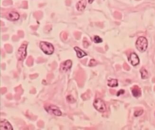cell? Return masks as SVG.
Here are the masks:
<instances>
[{
    "label": "cell",
    "instance_id": "cell-1",
    "mask_svg": "<svg viewBox=\"0 0 155 130\" xmlns=\"http://www.w3.org/2000/svg\"><path fill=\"white\" fill-rule=\"evenodd\" d=\"M148 45V42L146 38L143 37L138 38L136 43V46L139 52L141 53L144 52L147 50Z\"/></svg>",
    "mask_w": 155,
    "mask_h": 130
},
{
    "label": "cell",
    "instance_id": "cell-2",
    "mask_svg": "<svg viewBox=\"0 0 155 130\" xmlns=\"http://www.w3.org/2000/svg\"><path fill=\"white\" fill-rule=\"evenodd\" d=\"M39 46L42 51L46 54L51 55L54 51V47L51 44L47 42H40Z\"/></svg>",
    "mask_w": 155,
    "mask_h": 130
},
{
    "label": "cell",
    "instance_id": "cell-3",
    "mask_svg": "<svg viewBox=\"0 0 155 130\" xmlns=\"http://www.w3.org/2000/svg\"><path fill=\"white\" fill-rule=\"evenodd\" d=\"M93 105L94 108L98 111L100 112H104L106 110V105L105 103L103 102L100 98H96L94 100Z\"/></svg>",
    "mask_w": 155,
    "mask_h": 130
},
{
    "label": "cell",
    "instance_id": "cell-4",
    "mask_svg": "<svg viewBox=\"0 0 155 130\" xmlns=\"http://www.w3.org/2000/svg\"><path fill=\"white\" fill-rule=\"evenodd\" d=\"M27 45L23 44L18 49L17 52L18 59L19 61H23L26 56V49Z\"/></svg>",
    "mask_w": 155,
    "mask_h": 130
},
{
    "label": "cell",
    "instance_id": "cell-5",
    "mask_svg": "<svg viewBox=\"0 0 155 130\" xmlns=\"http://www.w3.org/2000/svg\"><path fill=\"white\" fill-rule=\"evenodd\" d=\"M46 110L48 113H51L52 114L56 116H61L62 115V112L59 110V109L56 106L54 105H49L47 107H45Z\"/></svg>",
    "mask_w": 155,
    "mask_h": 130
},
{
    "label": "cell",
    "instance_id": "cell-6",
    "mask_svg": "<svg viewBox=\"0 0 155 130\" xmlns=\"http://www.w3.org/2000/svg\"><path fill=\"white\" fill-rule=\"evenodd\" d=\"M128 60L133 66H136L139 63V59L137 55L135 53H132L130 55Z\"/></svg>",
    "mask_w": 155,
    "mask_h": 130
},
{
    "label": "cell",
    "instance_id": "cell-7",
    "mask_svg": "<svg viewBox=\"0 0 155 130\" xmlns=\"http://www.w3.org/2000/svg\"><path fill=\"white\" fill-rule=\"evenodd\" d=\"M0 130H12L13 128L11 124L6 120L0 121Z\"/></svg>",
    "mask_w": 155,
    "mask_h": 130
},
{
    "label": "cell",
    "instance_id": "cell-8",
    "mask_svg": "<svg viewBox=\"0 0 155 130\" xmlns=\"http://www.w3.org/2000/svg\"><path fill=\"white\" fill-rule=\"evenodd\" d=\"M19 17V14L17 12L12 11H10L9 12L7 15V19L10 20L12 21H15L17 20Z\"/></svg>",
    "mask_w": 155,
    "mask_h": 130
},
{
    "label": "cell",
    "instance_id": "cell-9",
    "mask_svg": "<svg viewBox=\"0 0 155 130\" xmlns=\"http://www.w3.org/2000/svg\"><path fill=\"white\" fill-rule=\"evenodd\" d=\"M72 62L71 60H67L65 62H63L61 64V68L63 71H67L70 69L72 66Z\"/></svg>",
    "mask_w": 155,
    "mask_h": 130
},
{
    "label": "cell",
    "instance_id": "cell-10",
    "mask_svg": "<svg viewBox=\"0 0 155 130\" xmlns=\"http://www.w3.org/2000/svg\"><path fill=\"white\" fill-rule=\"evenodd\" d=\"M86 5V0H81L76 5L77 9L79 11H83L85 9Z\"/></svg>",
    "mask_w": 155,
    "mask_h": 130
},
{
    "label": "cell",
    "instance_id": "cell-11",
    "mask_svg": "<svg viewBox=\"0 0 155 130\" xmlns=\"http://www.w3.org/2000/svg\"><path fill=\"white\" fill-rule=\"evenodd\" d=\"M74 49L76 52V54H77V57L79 58H82L85 56H87V54L86 52H85L84 51H83L82 49H81L80 48H79V47H78L77 46L74 47Z\"/></svg>",
    "mask_w": 155,
    "mask_h": 130
},
{
    "label": "cell",
    "instance_id": "cell-12",
    "mask_svg": "<svg viewBox=\"0 0 155 130\" xmlns=\"http://www.w3.org/2000/svg\"><path fill=\"white\" fill-rule=\"evenodd\" d=\"M108 85L110 87H116L118 86V80L116 79H111L108 80Z\"/></svg>",
    "mask_w": 155,
    "mask_h": 130
},
{
    "label": "cell",
    "instance_id": "cell-13",
    "mask_svg": "<svg viewBox=\"0 0 155 130\" xmlns=\"http://www.w3.org/2000/svg\"><path fill=\"white\" fill-rule=\"evenodd\" d=\"M132 94L134 96L138 97V96H140L141 95L140 90L138 87L135 86V87H134L133 88L132 90Z\"/></svg>",
    "mask_w": 155,
    "mask_h": 130
},
{
    "label": "cell",
    "instance_id": "cell-14",
    "mask_svg": "<svg viewBox=\"0 0 155 130\" xmlns=\"http://www.w3.org/2000/svg\"><path fill=\"white\" fill-rule=\"evenodd\" d=\"M140 73L141 74V78L143 79H146L148 78V73L147 71L144 68H142L140 69Z\"/></svg>",
    "mask_w": 155,
    "mask_h": 130
},
{
    "label": "cell",
    "instance_id": "cell-15",
    "mask_svg": "<svg viewBox=\"0 0 155 130\" xmlns=\"http://www.w3.org/2000/svg\"><path fill=\"white\" fill-rule=\"evenodd\" d=\"M34 16L37 20H39L42 18V17L43 16V13L40 11H36L34 13Z\"/></svg>",
    "mask_w": 155,
    "mask_h": 130
},
{
    "label": "cell",
    "instance_id": "cell-16",
    "mask_svg": "<svg viewBox=\"0 0 155 130\" xmlns=\"http://www.w3.org/2000/svg\"><path fill=\"white\" fill-rule=\"evenodd\" d=\"M94 41L96 43H100L103 42V40L101 38L99 37V36H95L94 37Z\"/></svg>",
    "mask_w": 155,
    "mask_h": 130
},
{
    "label": "cell",
    "instance_id": "cell-17",
    "mask_svg": "<svg viewBox=\"0 0 155 130\" xmlns=\"http://www.w3.org/2000/svg\"><path fill=\"white\" fill-rule=\"evenodd\" d=\"M5 48L7 52L8 53H11L12 51V48L10 45H8V44L6 45H5Z\"/></svg>",
    "mask_w": 155,
    "mask_h": 130
},
{
    "label": "cell",
    "instance_id": "cell-18",
    "mask_svg": "<svg viewBox=\"0 0 155 130\" xmlns=\"http://www.w3.org/2000/svg\"><path fill=\"white\" fill-rule=\"evenodd\" d=\"M97 62L94 60V59H91L90 61V62L89 63V66H95L96 64H97Z\"/></svg>",
    "mask_w": 155,
    "mask_h": 130
},
{
    "label": "cell",
    "instance_id": "cell-19",
    "mask_svg": "<svg viewBox=\"0 0 155 130\" xmlns=\"http://www.w3.org/2000/svg\"><path fill=\"white\" fill-rule=\"evenodd\" d=\"M67 101L68 102H70V103H74L75 101V100L74 99V97L70 95V96H68L67 97Z\"/></svg>",
    "mask_w": 155,
    "mask_h": 130
},
{
    "label": "cell",
    "instance_id": "cell-20",
    "mask_svg": "<svg viewBox=\"0 0 155 130\" xmlns=\"http://www.w3.org/2000/svg\"><path fill=\"white\" fill-rule=\"evenodd\" d=\"M12 0H5L3 1V5L5 6L12 5Z\"/></svg>",
    "mask_w": 155,
    "mask_h": 130
},
{
    "label": "cell",
    "instance_id": "cell-21",
    "mask_svg": "<svg viewBox=\"0 0 155 130\" xmlns=\"http://www.w3.org/2000/svg\"><path fill=\"white\" fill-rule=\"evenodd\" d=\"M143 113V110H138L135 112L134 113V115L135 116H139L140 115H141L142 113Z\"/></svg>",
    "mask_w": 155,
    "mask_h": 130
},
{
    "label": "cell",
    "instance_id": "cell-22",
    "mask_svg": "<svg viewBox=\"0 0 155 130\" xmlns=\"http://www.w3.org/2000/svg\"><path fill=\"white\" fill-rule=\"evenodd\" d=\"M74 36L75 38L77 39H79L80 38V37H81V33L80 32H76L74 33Z\"/></svg>",
    "mask_w": 155,
    "mask_h": 130
},
{
    "label": "cell",
    "instance_id": "cell-23",
    "mask_svg": "<svg viewBox=\"0 0 155 130\" xmlns=\"http://www.w3.org/2000/svg\"><path fill=\"white\" fill-rule=\"evenodd\" d=\"M22 5L24 8H28V2L27 1H23L22 2Z\"/></svg>",
    "mask_w": 155,
    "mask_h": 130
},
{
    "label": "cell",
    "instance_id": "cell-24",
    "mask_svg": "<svg viewBox=\"0 0 155 130\" xmlns=\"http://www.w3.org/2000/svg\"><path fill=\"white\" fill-rule=\"evenodd\" d=\"M33 60V59H32V58L31 57H30L29 58V59H28V61H27V63L29 64H31L32 65V62H31V61H32Z\"/></svg>",
    "mask_w": 155,
    "mask_h": 130
},
{
    "label": "cell",
    "instance_id": "cell-25",
    "mask_svg": "<svg viewBox=\"0 0 155 130\" xmlns=\"http://www.w3.org/2000/svg\"><path fill=\"white\" fill-rule=\"evenodd\" d=\"M62 37H63V38L65 40L67 39V37H68V34H67V33H66V32H63V33H62Z\"/></svg>",
    "mask_w": 155,
    "mask_h": 130
},
{
    "label": "cell",
    "instance_id": "cell-26",
    "mask_svg": "<svg viewBox=\"0 0 155 130\" xmlns=\"http://www.w3.org/2000/svg\"><path fill=\"white\" fill-rule=\"evenodd\" d=\"M124 93H125V91H124V90H119L118 92V93H117V96H119L120 95L123 94Z\"/></svg>",
    "mask_w": 155,
    "mask_h": 130
},
{
    "label": "cell",
    "instance_id": "cell-27",
    "mask_svg": "<svg viewBox=\"0 0 155 130\" xmlns=\"http://www.w3.org/2000/svg\"><path fill=\"white\" fill-rule=\"evenodd\" d=\"M18 34H19V36L20 37H23V36H24V33H23V32L22 31H19L18 32Z\"/></svg>",
    "mask_w": 155,
    "mask_h": 130
},
{
    "label": "cell",
    "instance_id": "cell-28",
    "mask_svg": "<svg viewBox=\"0 0 155 130\" xmlns=\"http://www.w3.org/2000/svg\"><path fill=\"white\" fill-rule=\"evenodd\" d=\"M89 45V43L87 41H84V46L85 48H87Z\"/></svg>",
    "mask_w": 155,
    "mask_h": 130
},
{
    "label": "cell",
    "instance_id": "cell-29",
    "mask_svg": "<svg viewBox=\"0 0 155 130\" xmlns=\"http://www.w3.org/2000/svg\"><path fill=\"white\" fill-rule=\"evenodd\" d=\"M66 5L67 6H70L71 5V0H67L66 1Z\"/></svg>",
    "mask_w": 155,
    "mask_h": 130
},
{
    "label": "cell",
    "instance_id": "cell-30",
    "mask_svg": "<svg viewBox=\"0 0 155 130\" xmlns=\"http://www.w3.org/2000/svg\"><path fill=\"white\" fill-rule=\"evenodd\" d=\"M89 0V2L90 3H92L93 2V1L94 0Z\"/></svg>",
    "mask_w": 155,
    "mask_h": 130
}]
</instances>
